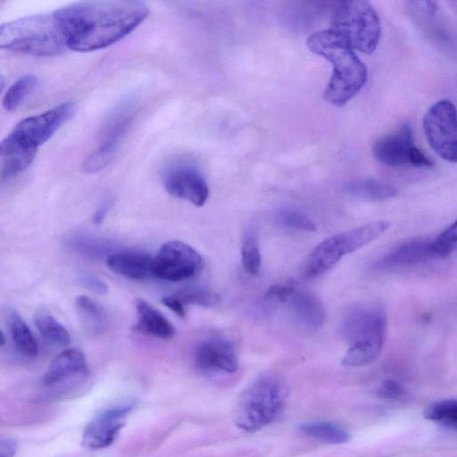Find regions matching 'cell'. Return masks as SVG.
Masks as SVG:
<instances>
[{"label":"cell","instance_id":"cell-1","mask_svg":"<svg viewBox=\"0 0 457 457\" xmlns=\"http://www.w3.org/2000/svg\"><path fill=\"white\" fill-rule=\"evenodd\" d=\"M53 13L65 46L91 52L129 35L147 18L149 8L137 0H101L75 3Z\"/></svg>","mask_w":457,"mask_h":457},{"label":"cell","instance_id":"cell-2","mask_svg":"<svg viewBox=\"0 0 457 457\" xmlns=\"http://www.w3.org/2000/svg\"><path fill=\"white\" fill-rule=\"evenodd\" d=\"M306 43L312 53L332 63L333 73L325 89V99L335 106L345 105L366 83L364 63L330 29L312 34Z\"/></svg>","mask_w":457,"mask_h":457},{"label":"cell","instance_id":"cell-3","mask_svg":"<svg viewBox=\"0 0 457 457\" xmlns=\"http://www.w3.org/2000/svg\"><path fill=\"white\" fill-rule=\"evenodd\" d=\"M288 389L286 382L272 374L263 375L239 395L234 421L241 430L253 433L272 423L282 411Z\"/></svg>","mask_w":457,"mask_h":457},{"label":"cell","instance_id":"cell-4","mask_svg":"<svg viewBox=\"0 0 457 457\" xmlns=\"http://www.w3.org/2000/svg\"><path fill=\"white\" fill-rule=\"evenodd\" d=\"M65 47L54 13L27 15L0 25V49L50 56Z\"/></svg>","mask_w":457,"mask_h":457},{"label":"cell","instance_id":"cell-5","mask_svg":"<svg viewBox=\"0 0 457 457\" xmlns=\"http://www.w3.org/2000/svg\"><path fill=\"white\" fill-rule=\"evenodd\" d=\"M330 29L350 48L370 54L378 44L380 22L369 2L344 1L335 9Z\"/></svg>","mask_w":457,"mask_h":457},{"label":"cell","instance_id":"cell-6","mask_svg":"<svg viewBox=\"0 0 457 457\" xmlns=\"http://www.w3.org/2000/svg\"><path fill=\"white\" fill-rule=\"evenodd\" d=\"M389 227L388 221L378 220L325 239L315 247L311 255L308 276L314 277L325 273L345 255L379 238Z\"/></svg>","mask_w":457,"mask_h":457},{"label":"cell","instance_id":"cell-7","mask_svg":"<svg viewBox=\"0 0 457 457\" xmlns=\"http://www.w3.org/2000/svg\"><path fill=\"white\" fill-rule=\"evenodd\" d=\"M374 157L390 167L412 166L418 168L432 166V161L418 148L413 140L409 123L378 138L372 146Z\"/></svg>","mask_w":457,"mask_h":457},{"label":"cell","instance_id":"cell-8","mask_svg":"<svg viewBox=\"0 0 457 457\" xmlns=\"http://www.w3.org/2000/svg\"><path fill=\"white\" fill-rule=\"evenodd\" d=\"M424 132L432 149L443 159L456 162V110L447 100L434 104L423 118Z\"/></svg>","mask_w":457,"mask_h":457},{"label":"cell","instance_id":"cell-9","mask_svg":"<svg viewBox=\"0 0 457 457\" xmlns=\"http://www.w3.org/2000/svg\"><path fill=\"white\" fill-rule=\"evenodd\" d=\"M72 102L62 103L42 113L27 117L18 122L9 136L25 148L37 150L75 112Z\"/></svg>","mask_w":457,"mask_h":457},{"label":"cell","instance_id":"cell-10","mask_svg":"<svg viewBox=\"0 0 457 457\" xmlns=\"http://www.w3.org/2000/svg\"><path fill=\"white\" fill-rule=\"evenodd\" d=\"M202 265L201 255L192 246L180 241H170L153 257L152 273L162 280L178 282L194 277Z\"/></svg>","mask_w":457,"mask_h":457},{"label":"cell","instance_id":"cell-11","mask_svg":"<svg viewBox=\"0 0 457 457\" xmlns=\"http://www.w3.org/2000/svg\"><path fill=\"white\" fill-rule=\"evenodd\" d=\"M386 327V315L380 307L359 305L344 317L340 334L349 346L365 344L383 345Z\"/></svg>","mask_w":457,"mask_h":457},{"label":"cell","instance_id":"cell-12","mask_svg":"<svg viewBox=\"0 0 457 457\" xmlns=\"http://www.w3.org/2000/svg\"><path fill=\"white\" fill-rule=\"evenodd\" d=\"M134 406L133 401L126 402L111 406L96 415L84 429L82 445L94 451L110 446L125 426Z\"/></svg>","mask_w":457,"mask_h":457},{"label":"cell","instance_id":"cell-13","mask_svg":"<svg viewBox=\"0 0 457 457\" xmlns=\"http://www.w3.org/2000/svg\"><path fill=\"white\" fill-rule=\"evenodd\" d=\"M133 113V104L129 103L120 106L112 116L99 145L83 163L85 171L97 172L109 164L129 127Z\"/></svg>","mask_w":457,"mask_h":457},{"label":"cell","instance_id":"cell-14","mask_svg":"<svg viewBox=\"0 0 457 457\" xmlns=\"http://www.w3.org/2000/svg\"><path fill=\"white\" fill-rule=\"evenodd\" d=\"M163 186L173 197L203 206L209 196V187L203 173L195 166L178 164L164 174Z\"/></svg>","mask_w":457,"mask_h":457},{"label":"cell","instance_id":"cell-15","mask_svg":"<svg viewBox=\"0 0 457 457\" xmlns=\"http://www.w3.org/2000/svg\"><path fill=\"white\" fill-rule=\"evenodd\" d=\"M194 362L199 370L206 374H232L238 368L235 347L220 337L201 341L195 347Z\"/></svg>","mask_w":457,"mask_h":457},{"label":"cell","instance_id":"cell-16","mask_svg":"<svg viewBox=\"0 0 457 457\" xmlns=\"http://www.w3.org/2000/svg\"><path fill=\"white\" fill-rule=\"evenodd\" d=\"M283 304L287 305L295 321L305 328H317L325 320V309L320 300L312 293L300 288L297 284Z\"/></svg>","mask_w":457,"mask_h":457},{"label":"cell","instance_id":"cell-17","mask_svg":"<svg viewBox=\"0 0 457 457\" xmlns=\"http://www.w3.org/2000/svg\"><path fill=\"white\" fill-rule=\"evenodd\" d=\"M87 374L88 367L84 353L79 348H69L52 361L42 378V384L50 386L70 378L83 379Z\"/></svg>","mask_w":457,"mask_h":457},{"label":"cell","instance_id":"cell-18","mask_svg":"<svg viewBox=\"0 0 457 457\" xmlns=\"http://www.w3.org/2000/svg\"><path fill=\"white\" fill-rule=\"evenodd\" d=\"M430 239L415 238L390 250L376 263L377 269L404 267L435 258Z\"/></svg>","mask_w":457,"mask_h":457},{"label":"cell","instance_id":"cell-19","mask_svg":"<svg viewBox=\"0 0 457 457\" xmlns=\"http://www.w3.org/2000/svg\"><path fill=\"white\" fill-rule=\"evenodd\" d=\"M107 264L115 273L125 278L143 280L153 277V257L138 251H118L107 256Z\"/></svg>","mask_w":457,"mask_h":457},{"label":"cell","instance_id":"cell-20","mask_svg":"<svg viewBox=\"0 0 457 457\" xmlns=\"http://www.w3.org/2000/svg\"><path fill=\"white\" fill-rule=\"evenodd\" d=\"M137 321L134 327L145 335L160 339H170L176 330L169 320L155 307L143 299H137L136 303Z\"/></svg>","mask_w":457,"mask_h":457},{"label":"cell","instance_id":"cell-21","mask_svg":"<svg viewBox=\"0 0 457 457\" xmlns=\"http://www.w3.org/2000/svg\"><path fill=\"white\" fill-rule=\"evenodd\" d=\"M37 150L25 148L9 135L0 141V159L3 161L1 178L8 179L25 170L33 162Z\"/></svg>","mask_w":457,"mask_h":457},{"label":"cell","instance_id":"cell-22","mask_svg":"<svg viewBox=\"0 0 457 457\" xmlns=\"http://www.w3.org/2000/svg\"><path fill=\"white\" fill-rule=\"evenodd\" d=\"M345 191L352 197L368 201L386 200L398 194L395 186L373 179L352 181L345 187Z\"/></svg>","mask_w":457,"mask_h":457},{"label":"cell","instance_id":"cell-23","mask_svg":"<svg viewBox=\"0 0 457 457\" xmlns=\"http://www.w3.org/2000/svg\"><path fill=\"white\" fill-rule=\"evenodd\" d=\"M298 428L305 436L328 445L345 444L351 437L345 428L329 421L304 422Z\"/></svg>","mask_w":457,"mask_h":457},{"label":"cell","instance_id":"cell-24","mask_svg":"<svg viewBox=\"0 0 457 457\" xmlns=\"http://www.w3.org/2000/svg\"><path fill=\"white\" fill-rule=\"evenodd\" d=\"M38 79L28 74L16 80L6 91L3 98V107L7 112L16 110L37 86Z\"/></svg>","mask_w":457,"mask_h":457},{"label":"cell","instance_id":"cell-25","mask_svg":"<svg viewBox=\"0 0 457 457\" xmlns=\"http://www.w3.org/2000/svg\"><path fill=\"white\" fill-rule=\"evenodd\" d=\"M75 306L83 324L89 330L93 332L104 330L106 317L100 305L86 295H79L75 300Z\"/></svg>","mask_w":457,"mask_h":457},{"label":"cell","instance_id":"cell-26","mask_svg":"<svg viewBox=\"0 0 457 457\" xmlns=\"http://www.w3.org/2000/svg\"><path fill=\"white\" fill-rule=\"evenodd\" d=\"M9 326L12 339L17 347L27 356L37 354V345L29 328L21 316L12 312L9 315Z\"/></svg>","mask_w":457,"mask_h":457},{"label":"cell","instance_id":"cell-27","mask_svg":"<svg viewBox=\"0 0 457 457\" xmlns=\"http://www.w3.org/2000/svg\"><path fill=\"white\" fill-rule=\"evenodd\" d=\"M423 416L428 420L455 429L457 426V402L453 398L436 402L426 408Z\"/></svg>","mask_w":457,"mask_h":457},{"label":"cell","instance_id":"cell-28","mask_svg":"<svg viewBox=\"0 0 457 457\" xmlns=\"http://www.w3.org/2000/svg\"><path fill=\"white\" fill-rule=\"evenodd\" d=\"M34 322L41 335L48 340L62 345L70 344L71 337L68 330L52 315L38 312L35 315Z\"/></svg>","mask_w":457,"mask_h":457},{"label":"cell","instance_id":"cell-29","mask_svg":"<svg viewBox=\"0 0 457 457\" xmlns=\"http://www.w3.org/2000/svg\"><path fill=\"white\" fill-rule=\"evenodd\" d=\"M275 220L283 227L301 229L304 231H315V223L300 209L295 206H282L275 212Z\"/></svg>","mask_w":457,"mask_h":457},{"label":"cell","instance_id":"cell-30","mask_svg":"<svg viewBox=\"0 0 457 457\" xmlns=\"http://www.w3.org/2000/svg\"><path fill=\"white\" fill-rule=\"evenodd\" d=\"M382 345L365 344L351 345L342 359V364L347 367H362L373 362L380 354Z\"/></svg>","mask_w":457,"mask_h":457},{"label":"cell","instance_id":"cell-31","mask_svg":"<svg viewBox=\"0 0 457 457\" xmlns=\"http://www.w3.org/2000/svg\"><path fill=\"white\" fill-rule=\"evenodd\" d=\"M241 259L243 267L248 274L252 276L258 274L262 259L258 240L253 231L249 230L244 235L241 246Z\"/></svg>","mask_w":457,"mask_h":457},{"label":"cell","instance_id":"cell-32","mask_svg":"<svg viewBox=\"0 0 457 457\" xmlns=\"http://www.w3.org/2000/svg\"><path fill=\"white\" fill-rule=\"evenodd\" d=\"M184 305L194 304L211 307L220 302V296L213 291L204 288H188L175 295Z\"/></svg>","mask_w":457,"mask_h":457},{"label":"cell","instance_id":"cell-33","mask_svg":"<svg viewBox=\"0 0 457 457\" xmlns=\"http://www.w3.org/2000/svg\"><path fill=\"white\" fill-rule=\"evenodd\" d=\"M457 222L454 221L443 230L436 238L432 239V251L435 258L449 256L456 247Z\"/></svg>","mask_w":457,"mask_h":457},{"label":"cell","instance_id":"cell-34","mask_svg":"<svg viewBox=\"0 0 457 457\" xmlns=\"http://www.w3.org/2000/svg\"><path fill=\"white\" fill-rule=\"evenodd\" d=\"M377 395L384 399L402 401L408 397V390L401 382L394 379L385 380L377 389Z\"/></svg>","mask_w":457,"mask_h":457},{"label":"cell","instance_id":"cell-35","mask_svg":"<svg viewBox=\"0 0 457 457\" xmlns=\"http://www.w3.org/2000/svg\"><path fill=\"white\" fill-rule=\"evenodd\" d=\"M162 303L164 306L171 310L179 317L185 318V305L175 295L162 297Z\"/></svg>","mask_w":457,"mask_h":457},{"label":"cell","instance_id":"cell-36","mask_svg":"<svg viewBox=\"0 0 457 457\" xmlns=\"http://www.w3.org/2000/svg\"><path fill=\"white\" fill-rule=\"evenodd\" d=\"M83 283L91 290L95 291L98 294H105L108 290L106 284L95 278V277H86L83 278Z\"/></svg>","mask_w":457,"mask_h":457},{"label":"cell","instance_id":"cell-37","mask_svg":"<svg viewBox=\"0 0 457 457\" xmlns=\"http://www.w3.org/2000/svg\"><path fill=\"white\" fill-rule=\"evenodd\" d=\"M110 207V202L106 201L104 202L96 212L93 217V220L95 223H101L102 220L104 219L106 212H108Z\"/></svg>","mask_w":457,"mask_h":457},{"label":"cell","instance_id":"cell-38","mask_svg":"<svg viewBox=\"0 0 457 457\" xmlns=\"http://www.w3.org/2000/svg\"><path fill=\"white\" fill-rule=\"evenodd\" d=\"M14 454V448L12 445L4 443L0 444V457H12Z\"/></svg>","mask_w":457,"mask_h":457},{"label":"cell","instance_id":"cell-39","mask_svg":"<svg viewBox=\"0 0 457 457\" xmlns=\"http://www.w3.org/2000/svg\"><path fill=\"white\" fill-rule=\"evenodd\" d=\"M5 86V79L0 74V93L3 91Z\"/></svg>","mask_w":457,"mask_h":457},{"label":"cell","instance_id":"cell-40","mask_svg":"<svg viewBox=\"0 0 457 457\" xmlns=\"http://www.w3.org/2000/svg\"><path fill=\"white\" fill-rule=\"evenodd\" d=\"M4 343V337L2 333V331L0 330V346L3 345Z\"/></svg>","mask_w":457,"mask_h":457}]
</instances>
